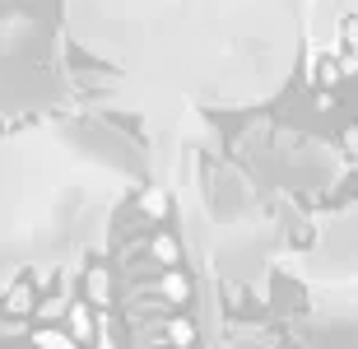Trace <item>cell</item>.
<instances>
[{"label": "cell", "instance_id": "1", "mask_svg": "<svg viewBox=\"0 0 358 349\" xmlns=\"http://www.w3.org/2000/svg\"><path fill=\"white\" fill-rule=\"evenodd\" d=\"M140 177V154L107 126L52 121L0 135V294L93 256Z\"/></svg>", "mask_w": 358, "mask_h": 349}, {"label": "cell", "instance_id": "2", "mask_svg": "<svg viewBox=\"0 0 358 349\" xmlns=\"http://www.w3.org/2000/svg\"><path fill=\"white\" fill-rule=\"evenodd\" d=\"M293 247L298 242L284 238L275 205H266L256 182H247L233 168H219L210 191V256L219 280L261 294Z\"/></svg>", "mask_w": 358, "mask_h": 349}, {"label": "cell", "instance_id": "3", "mask_svg": "<svg viewBox=\"0 0 358 349\" xmlns=\"http://www.w3.org/2000/svg\"><path fill=\"white\" fill-rule=\"evenodd\" d=\"M358 163V131L349 135ZM279 270L289 275L307 298H358V191L354 201L326 215H312L307 242L293 247Z\"/></svg>", "mask_w": 358, "mask_h": 349}, {"label": "cell", "instance_id": "4", "mask_svg": "<svg viewBox=\"0 0 358 349\" xmlns=\"http://www.w3.org/2000/svg\"><path fill=\"white\" fill-rule=\"evenodd\" d=\"M307 349H358V298H307Z\"/></svg>", "mask_w": 358, "mask_h": 349}]
</instances>
